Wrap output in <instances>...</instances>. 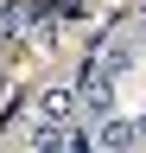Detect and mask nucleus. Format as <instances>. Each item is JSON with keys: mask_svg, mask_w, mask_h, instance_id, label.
I'll return each mask as SVG.
<instances>
[{"mask_svg": "<svg viewBox=\"0 0 146 153\" xmlns=\"http://www.w3.org/2000/svg\"><path fill=\"white\" fill-rule=\"evenodd\" d=\"M76 83H45L38 96H32V108H38V121H57V128H70V115H76Z\"/></svg>", "mask_w": 146, "mask_h": 153, "instance_id": "obj_1", "label": "nucleus"}, {"mask_svg": "<svg viewBox=\"0 0 146 153\" xmlns=\"http://www.w3.org/2000/svg\"><path fill=\"white\" fill-rule=\"evenodd\" d=\"M95 140H102V153H134V147L146 140V121H134V115H108V121L95 128Z\"/></svg>", "mask_w": 146, "mask_h": 153, "instance_id": "obj_2", "label": "nucleus"}, {"mask_svg": "<svg viewBox=\"0 0 146 153\" xmlns=\"http://www.w3.org/2000/svg\"><path fill=\"white\" fill-rule=\"evenodd\" d=\"M76 96H83V108H89V115H102V121L114 115V76H102L95 64L83 70V83H76Z\"/></svg>", "mask_w": 146, "mask_h": 153, "instance_id": "obj_3", "label": "nucleus"}, {"mask_svg": "<svg viewBox=\"0 0 146 153\" xmlns=\"http://www.w3.org/2000/svg\"><path fill=\"white\" fill-rule=\"evenodd\" d=\"M26 147H32V153H70V147H76V128H57V121H32Z\"/></svg>", "mask_w": 146, "mask_h": 153, "instance_id": "obj_4", "label": "nucleus"}, {"mask_svg": "<svg viewBox=\"0 0 146 153\" xmlns=\"http://www.w3.org/2000/svg\"><path fill=\"white\" fill-rule=\"evenodd\" d=\"M0 89H7V57H0Z\"/></svg>", "mask_w": 146, "mask_h": 153, "instance_id": "obj_5", "label": "nucleus"}, {"mask_svg": "<svg viewBox=\"0 0 146 153\" xmlns=\"http://www.w3.org/2000/svg\"><path fill=\"white\" fill-rule=\"evenodd\" d=\"M134 32H140V45H146V19H140V26H134Z\"/></svg>", "mask_w": 146, "mask_h": 153, "instance_id": "obj_6", "label": "nucleus"}]
</instances>
